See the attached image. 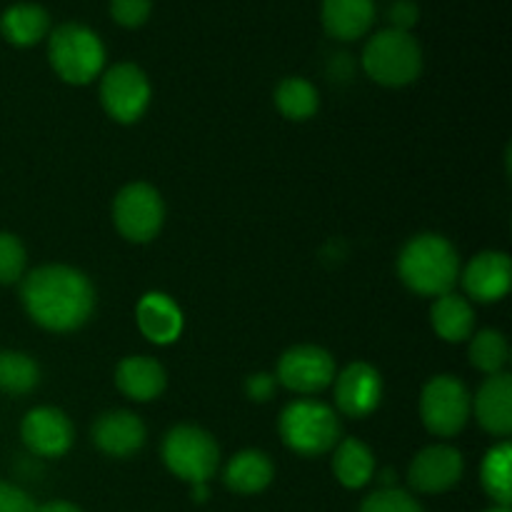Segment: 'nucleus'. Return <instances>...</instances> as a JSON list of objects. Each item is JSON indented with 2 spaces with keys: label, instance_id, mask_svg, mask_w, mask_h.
I'll use <instances>...</instances> for the list:
<instances>
[{
  "label": "nucleus",
  "instance_id": "16",
  "mask_svg": "<svg viewBox=\"0 0 512 512\" xmlns=\"http://www.w3.org/2000/svg\"><path fill=\"white\" fill-rule=\"evenodd\" d=\"M138 330L155 345H170L183 333V313L178 303L165 293H148L135 308Z\"/></svg>",
  "mask_w": 512,
  "mask_h": 512
},
{
  "label": "nucleus",
  "instance_id": "19",
  "mask_svg": "<svg viewBox=\"0 0 512 512\" xmlns=\"http://www.w3.org/2000/svg\"><path fill=\"white\" fill-rule=\"evenodd\" d=\"M375 20V0H323V25L338 40H358Z\"/></svg>",
  "mask_w": 512,
  "mask_h": 512
},
{
  "label": "nucleus",
  "instance_id": "15",
  "mask_svg": "<svg viewBox=\"0 0 512 512\" xmlns=\"http://www.w3.org/2000/svg\"><path fill=\"white\" fill-rule=\"evenodd\" d=\"M93 443L110 458H130L145 445V425L130 410H108L93 425Z\"/></svg>",
  "mask_w": 512,
  "mask_h": 512
},
{
  "label": "nucleus",
  "instance_id": "8",
  "mask_svg": "<svg viewBox=\"0 0 512 512\" xmlns=\"http://www.w3.org/2000/svg\"><path fill=\"white\" fill-rule=\"evenodd\" d=\"M165 220V203L148 183H130L115 195L113 223L130 243H150L158 238Z\"/></svg>",
  "mask_w": 512,
  "mask_h": 512
},
{
  "label": "nucleus",
  "instance_id": "33",
  "mask_svg": "<svg viewBox=\"0 0 512 512\" xmlns=\"http://www.w3.org/2000/svg\"><path fill=\"white\" fill-rule=\"evenodd\" d=\"M245 393L255 403H265L275 393V378L268 373H255L245 380Z\"/></svg>",
  "mask_w": 512,
  "mask_h": 512
},
{
  "label": "nucleus",
  "instance_id": "34",
  "mask_svg": "<svg viewBox=\"0 0 512 512\" xmlns=\"http://www.w3.org/2000/svg\"><path fill=\"white\" fill-rule=\"evenodd\" d=\"M35 512H83L78 505L68 503V500H50V503L35 508Z\"/></svg>",
  "mask_w": 512,
  "mask_h": 512
},
{
  "label": "nucleus",
  "instance_id": "21",
  "mask_svg": "<svg viewBox=\"0 0 512 512\" xmlns=\"http://www.w3.org/2000/svg\"><path fill=\"white\" fill-rule=\"evenodd\" d=\"M50 18L43 5L38 3H15L0 15V33L8 43L18 48L40 43L48 35Z\"/></svg>",
  "mask_w": 512,
  "mask_h": 512
},
{
  "label": "nucleus",
  "instance_id": "20",
  "mask_svg": "<svg viewBox=\"0 0 512 512\" xmlns=\"http://www.w3.org/2000/svg\"><path fill=\"white\" fill-rule=\"evenodd\" d=\"M273 460L260 450H243L233 455L225 468V485L238 495H258L273 483Z\"/></svg>",
  "mask_w": 512,
  "mask_h": 512
},
{
  "label": "nucleus",
  "instance_id": "6",
  "mask_svg": "<svg viewBox=\"0 0 512 512\" xmlns=\"http://www.w3.org/2000/svg\"><path fill=\"white\" fill-rule=\"evenodd\" d=\"M163 463L175 478L205 485L220 463V448L210 433L195 425H178L163 440Z\"/></svg>",
  "mask_w": 512,
  "mask_h": 512
},
{
  "label": "nucleus",
  "instance_id": "26",
  "mask_svg": "<svg viewBox=\"0 0 512 512\" xmlns=\"http://www.w3.org/2000/svg\"><path fill=\"white\" fill-rule=\"evenodd\" d=\"M40 368L28 353L3 350L0 353V390L8 395H28L38 388Z\"/></svg>",
  "mask_w": 512,
  "mask_h": 512
},
{
  "label": "nucleus",
  "instance_id": "12",
  "mask_svg": "<svg viewBox=\"0 0 512 512\" xmlns=\"http://www.w3.org/2000/svg\"><path fill=\"white\" fill-rule=\"evenodd\" d=\"M20 438L30 453L40 458H60L73 448L75 430L68 415L58 408H33L20 423Z\"/></svg>",
  "mask_w": 512,
  "mask_h": 512
},
{
  "label": "nucleus",
  "instance_id": "32",
  "mask_svg": "<svg viewBox=\"0 0 512 512\" xmlns=\"http://www.w3.org/2000/svg\"><path fill=\"white\" fill-rule=\"evenodd\" d=\"M390 28L403 30V33H410V28H415L420 18V10L413 0H395L388 10Z\"/></svg>",
  "mask_w": 512,
  "mask_h": 512
},
{
  "label": "nucleus",
  "instance_id": "2",
  "mask_svg": "<svg viewBox=\"0 0 512 512\" xmlns=\"http://www.w3.org/2000/svg\"><path fill=\"white\" fill-rule=\"evenodd\" d=\"M398 275L413 293L440 298L453 290L460 275L458 250L443 235H418L400 250Z\"/></svg>",
  "mask_w": 512,
  "mask_h": 512
},
{
  "label": "nucleus",
  "instance_id": "10",
  "mask_svg": "<svg viewBox=\"0 0 512 512\" xmlns=\"http://www.w3.org/2000/svg\"><path fill=\"white\" fill-rule=\"evenodd\" d=\"M275 380L293 393L315 395L333 385L335 360L328 350L318 345H295L285 350L283 358L278 360Z\"/></svg>",
  "mask_w": 512,
  "mask_h": 512
},
{
  "label": "nucleus",
  "instance_id": "24",
  "mask_svg": "<svg viewBox=\"0 0 512 512\" xmlns=\"http://www.w3.org/2000/svg\"><path fill=\"white\" fill-rule=\"evenodd\" d=\"M510 465H512V448L510 443L493 445L485 453L483 465H480V483L488 498L493 500L500 508H510L512 500V478H510Z\"/></svg>",
  "mask_w": 512,
  "mask_h": 512
},
{
  "label": "nucleus",
  "instance_id": "31",
  "mask_svg": "<svg viewBox=\"0 0 512 512\" xmlns=\"http://www.w3.org/2000/svg\"><path fill=\"white\" fill-rule=\"evenodd\" d=\"M35 508L38 505L33 503V498L25 490L0 480V512H35Z\"/></svg>",
  "mask_w": 512,
  "mask_h": 512
},
{
  "label": "nucleus",
  "instance_id": "4",
  "mask_svg": "<svg viewBox=\"0 0 512 512\" xmlns=\"http://www.w3.org/2000/svg\"><path fill=\"white\" fill-rule=\"evenodd\" d=\"M280 438L293 453L315 458L340 443V420L330 405L318 400H295L280 413Z\"/></svg>",
  "mask_w": 512,
  "mask_h": 512
},
{
  "label": "nucleus",
  "instance_id": "1",
  "mask_svg": "<svg viewBox=\"0 0 512 512\" xmlns=\"http://www.w3.org/2000/svg\"><path fill=\"white\" fill-rule=\"evenodd\" d=\"M25 313L40 328L70 333L88 323L95 308V288L88 275L70 265H43L23 278Z\"/></svg>",
  "mask_w": 512,
  "mask_h": 512
},
{
  "label": "nucleus",
  "instance_id": "35",
  "mask_svg": "<svg viewBox=\"0 0 512 512\" xmlns=\"http://www.w3.org/2000/svg\"><path fill=\"white\" fill-rule=\"evenodd\" d=\"M485 512H510V508H500V505H495V508L485 510Z\"/></svg>",
  "mask_w": 512,
  "mask_h": 512
},
{
  "label": "nucleus",
  "instance_id": "13",
  "mask_svg": "<svg viewBox=\"0 0 512 512\" xmlns=\"http://www.w3.org/2000/svg\"><path fill=\"white\" fill-rule=\"evenodd\" d=\"M383 398L380 373L368 363H353L335 378V405L348 418H368Z\"/></svg>",
  "mask_w": 512,
  "mask_h": 512
},
{
  "label": "nucleus",
  "instance_id": "18",
  "mask_svg": "<svg viewBox=\"0 0 512 512\" xmlns=\"http://www.w3.org/2000/svg\"><path fill=\"white\" fill-rule=\"evenodd\" d=\"M115 385L125 398L135 400V403H148V400L163 395L168 375L158 360L148 358V355H130V358L120 360L115 368Z\"/></svg>",
  "mask_w": 512,
  "mask_h": 512
},
{
  "label": "nucleus",
  "instance_id": "23",
  "mask_svg": "<svg viewBox=\"0 0 512 512\" xmlns=\"http://www.w3.org/2000/svg\"><path fill=\"white\" fill-rule=\"evenodd\" d=\"M333 473L343 488L348 490L365 488V485L373 480V473H375L373 450L355 438L343 440V443L335 445Z\"/></svg>",
  "mask_w": 512,
  "mask_h": 512
},
{
  "label": "nucleus",
  "instance_id": "3",
  "mask_svg": "<svg viewBox=\"0 0 512 512\" xmlns=\"http://www.w3.org/2000/svg\"><path fill=\"white\" fill-rule=\"evenodd\" d=\"M363 68L385 88H403L418 80L423 70V50L410 33L385 28L368 40L363 50Z\"/></svg>",
  "mask_w": 512,
  "mask_h": 512
},
{
  "label": "nucleus",
  "instance_id": "11",
  "mask_svg": "<svg viewBox=\"0 0 512 512\" xmlns=\"http://www.w3.org/2000/svg\"><path fill=\"white\" fill-rule=\"evenodd\" d=\"M463 455L453 445H430L420 450L408 470V483L413 490L428 495H440L453 490L463 478Z\"/></svg>",
  "mask_w": 512,
  "mask_h": 512
},
{
  "label": "nucleus",
  "instance_id": "25",
  "mask_svg": "<svg viewBox=\"0 0 512 512\" xmlns=\"http://www.w3.org/2000/svg\"><path fill=\"white\" fill-rule=\"evenodd\" d=\"M275 105L288 120H310L318 113V88L305 78H285L275 88Z\"/></svg>",
  "mask_w": 512,
  "mask_h": 512
},
{
  "label": "nucleus",
  "instance_id": "7",
  "mask_svg": "<svg viewBox=\"0 0 512 512\" xmlns=\"http://www.w3.org/2000/svg\"><path fill=\"white\" fill-rule=\"evenodd\" d=\"M470 400L468 388L453 375H435L420 395V418L425 428L438 438H453L468 425Z\"/></svg>",
  "mask_w": 512,
  "mask_h": 512
},
{
  "label": "nucleus",
  "instance_id": "30",
  "mask_svg": "<svg viewBox=\"0 0 512 512\" xmlns=\"http://www.w3.org/2000/svg\"><path fill=\"white\" fill-rule=\"evenodd\" d=\"M153 0H110V15L123 28H140L150 18Z\"/></svg>",
  "mask_w": 512,
  "mask_h": 512
},
{
  "label": "nucleus",
  "instance_id": "22",
  "mask_svg": "<svg viewBox=\"0 0 512 512\" xmlns=\"http://www.w3.org/2000/svg\"><path fill=\"white\" fill-rule=\"evenodd\" d=\"M430 323L433 330L448 343H463L473 335L475 313L473 305L455 293L440 295L430 310Z\"/></svg>",
  "mask_w": 512,
  "mask_h": 512
},
{
  "label": "nucleus",
  "instance_id": "9",
  "mask_svg": "<svg viewBox=\"0 0 512 512\" xmlns=\"http://www.w3.org/2000/svg\"><path fill=\"white\" fill-rule=\"evenodd\" d=\"M150 80L135 63H118L100 80V103L118 123H138L150 105Z\"/></svg>",
  "mask_w": 512,
  "mask_h": 512
},
{
  "label": "nucleus",
  "instance_id": "5",
  "mask_svg": "<svg viewBox=\"0 0 512 512\" xmlns=\"http://www.w3.org/2000/svg\"><path fill=\"white\" fill-rule=\"evenodd\" d=\"M48 60L60 80L70 85H88L105 65L103 40L80 23H63L50 33Z\"/></svg>",
  "mask_w": 512,
  "mask_h": 512
},
{
  "label": "nucleus",
  "instance_id": "14",
  "mask_svg": "<svg viewBox=\"0 0 512 512\" xmlns=\"http://www.w3.org/2000/svg\"><path fill=\"white\" fill-rule=\"evenodd\" d=\"M463 285L468 295L480 303H495L508 295L512 285V265L508 253L485 250L475 255L463 270Z\"/></svg>",
  "mask_w": 512,
  "mask_h": 512
},
{
  "label": "nucleus",
  "instance_id": "27",
  "mask_svg": "<svg viewBox=\"0 0 512 512\" xmlns=\"http://www.w3.org/2000/svg\"><path fill=\"white\" fill-rule=\"evenodd\" d=\"M468 358L473 368H478L485 375H498L508 365L510 348L508 340L500 330H480L473 340H470Z\"/></svg>",
  "mask_w": 512,
  "mask_h": 512
},
{
  "label": "nucleus",
  "instance_id": "29",
  "mask_svg": "<svg viewBox=\"0 0 512 512\" xmlns=\"http://www.w3.org/2000/svg\"><path fill=\"white\" fill-rule=\"evenodd\" d=\"M360 512H425L410 493L398 488H380L363 500Z\"/></svg>",
  "mask_w": 512,
  "mask_h": 512
},
{
  "label": "nucleus",
  "instance_id": "17",
  "mask_svg": "<svg viewBox=\"0 0 512 512\" xmlns=\"http://www.w3.org/2000/svg\"><path fill=\"white\" fill-rule=\"evenodd\" d=\"M475 418L490 435H510L512 430V378L508 373L488 375L475 395Z\"/></svg>",
  "mask_w": 512,
  "mask_h": 512
},
{
  "label": "nucleus",
  "instance_id": "28",
  "mask_svg": "<svg viewBox=\"0 0 512 512\" xmlns=\"http://www.w3.org/2000/svg\"><path fill=\"white\" fill-rule=\"evenodd\" d=\"M28 253L18 235L0 233V285H13L23 278Z\"/></svg>",
  "mask_w": 512,
  "mask_h": 512
}]
</instances>
